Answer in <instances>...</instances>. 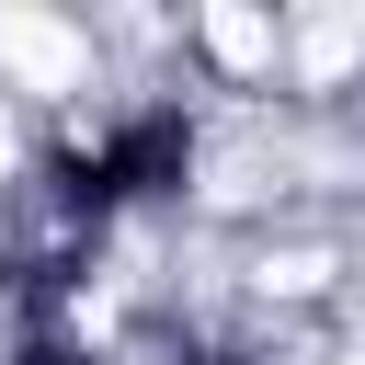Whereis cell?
Here are the masks:
<instances>
[{"instance_id":"6da1fadb","label":"cell","mask_w":365,"mask_h":365,"mask_svg":"<svg viewBox=\"0 0 365 365\" xmlns=\"http://www.w3.org/2000/svg\"><path fill=\"white\" fill-rule=\"evenodd\" d=\"M0 57H23L34 80H68V68H80V46H68L57 23H23V11H0Z\"/></svg>"},{"instance_id":"7a4b0ae2","label":"cell","mask_w":365,"mask_h":365,"mask_svg":"<svg viewBox=\"0 0 365 365\" xmlns=\"http://www.w3.org/2000/svg\"><path fill=\"white\" fill-rule=\"evenodd\" d=\"M0 171H11V114H0Z\"/></svg>"}]
</instances>
